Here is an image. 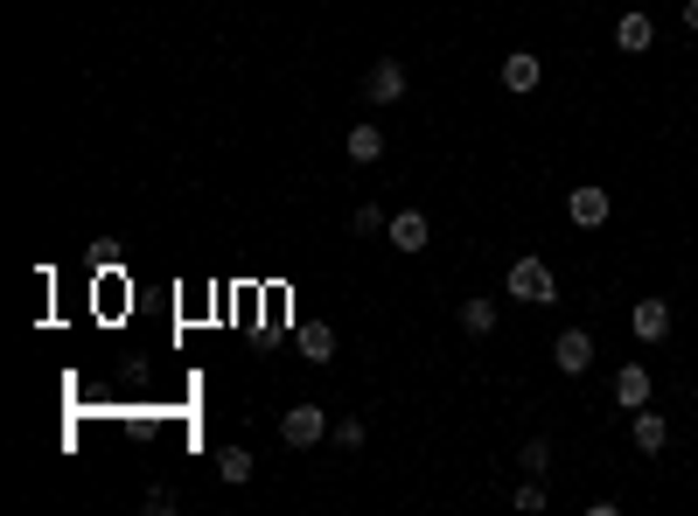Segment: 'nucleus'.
I'll return each instance as SVG.
<instances>
[{"mask_svg":"<svg viewBox=\"0 0 698 516\" xmlns=\"http://www.w3.org/2000/svg\"><path fill=\"white\" fill-rule=\"evenodd\" d=\"M503 294L524 300V308H552V300H559V273L538 252H524V259H511V273H503Z\"/></svg>","mask_w":698,"mask_h":516,"instance_id":"obj_1","label":"nucleus"},{"mask_svg":"<svg viewBox=\"0 0 698 516\" xmlns=\"http://www.w3.org/2000/svg\"><path fill=\"white\" fill-rule=\"evenodd\" d=\"M322 433H335L322 405H287L279 412V439H287V447H322Z\"/></svg>","mask_w":698,"mask_h":516,"instance_id":"obj_2","label":"nucleus"},{"mask_svg":"<svg viewBox=\"0 0 698 516\" xmlns=\"http://www.w3.org/2000/svg\"><path fill=\"white\" fill-rule=\"evenodd\" d=\"M552 370H559V377H587V370H594V335H587V329H559Z\"/></svg>","mask_w":698,"mask_h":516,"instance_id":"obj_3","label":"nucleus"},{"mask_svg":"<svg viewBox=\"0 0 698 516\" xmlns=\"http://www.w3.org/2000/svg\"><path fill=\"white\" fill-rule=\"evenodd\" d=\"M385 244H391V252H426V244H433V223H426V209H399V217H391L385 223Z\"/></svg>","mask_w":698,"mask_h":516,"instance_id":"obj_4","label":"nucleus"},{"mask_svg":"<svg viewBox=\"0 0 698 516\" xmlns=\"http://www.w3.org/2000/svg\"><path fill=\"white\" fill-rule=\"evenodd\" d=\"M364 99H370V105H399V99H405V64H399V56H377V64H370Z\"/></svg>","mask_w":698,"mask_h":516,"instance_id":"obj_5","label":"nucleus"},{"mask_svg":"<svg viewBox=\"0 0 698 516\" xmlns=\"http://www.w3.org/2000/svg\"><path fill=\"white\" fill-rule=\"evenodd\" d=\"M565 217H573L580 231H600V223L615 217V196L608 188H573V196H565Z\"/></svg>","mask_w":698,"mask_h":516,"instance_id":"obj_6","label":"nucleus"},{"mask_svg":"<svg viewBox=\"0 0 698 516\" xmlns=\"http://www.w3.org/2000/svg\"><path fill=\"white\" fill-rule=\"evenodd\" d=\"M615 405H621V412L656 405V385H650V370H643V363H621V370H615Z\"/></svg>","mask_w":698,"mask_h":516,"instance_id":"obj_7","label":"nucleus"},{"mask_svg":"<svg viewBox=\"0 0 698 516\" xmlns=\"http://www.w3.org/2000/svg\"><path fill=\"white\" fill-rule=\"evenodd\" d=\"M671 321H677V314H671V300H656V294L629 308V329H636V342H664V335H671Z\"/></svg>","mask_w":698,"mask_h":516,"instance_id":"obj_8","label":"nucleus"},{"mask_svg":"<svg viewBox=\"0 0 698 516\" xmlns=\"http://www.w3.org/2000/svg\"><path fill=\"white\" fill-rule=\"evenodd\" d=\"M629 439H636V447H643L650 461H656V454L671 447V418L656 412V405H643V412H629Z\"/></svg>","mask_w":698,"mask_h":516,"instance_id":"obj_9","label":"nucleus"},{"mask_svg":"<svg viewBox=\"0 0 698 516\" xmlns=\"http://www.w3.org/2000/svg\"><path fill=\"white\" fill-rule=\"evenodd\" d=\"M545 84V64L531 49H517V56H503V91H517V99H531V91Z\"/></svg>","mask_w":698,"mask_h":516,"instance_id":"obj_10","label":"nucleus"},{"mask_svg":"<svg viewBox=\"0 0 698 516\" xmlns=\"http://www.w3.org/2000/svg\"><path fill=\"white\" fill-rule=\"evenodd\" d=\"M615 43L629 49V56H643V49L656 43V22H650L643 8H629V14H621V22H615Z\"/></svg>","mask_w":698,"mask_h":516,"instance_id":"obj_11","label":"nucleus"},{"mask_svg":"<svg viewBox=\"0 0 698 516\" xmlns=\"http://www.w3.org/2000/svg\"><path fill=\"white\" fill-rule=\"evenodd\" d=\"M300 356H308V363H329L335 356V329H329V321H300Z\"/></svg>","mask_w":698,"mask_h":516,"instance_id":"obj_12","label":"nucleus"},{"mask_svg":"<svg viewBox=\"0 0 698 516\" xmlns=\"http://www.w3.org/2000/svg\"><path fill=\"white\" fill-rule=\"evenodd\" d=\"M343 147H350V161H356V168L385 161V133H377V126H350V140H343Z\"/></svg>","mask_w":698,"mask_h":516,"instance_id":"obj_13","label":"nucleus"},{"mask_svg":"<svg viewBox=\"0 0 698 516\" xmlns=\"http://www.w3.org/2000/svg\"><path fill=\"white\" fill-rule=\"evenodd\" d=\"M217 482H231V489H244V482H252V454H244V447H217Z\"/></svg>","mask_w":698,"mask_h":516,"instance_id":"obj_14","label":"nucleus"},{"mask_svg":"<svg viewBox=\"0 0 698 516\" xmlns=\"http://www.w3.org/2000/svg\"><path fill=\"white\" fill-rule=\"evenodd\" d=\"M461 329H468V335H496V300H489V294L461 300Z\"/></svg>","mask_w":698,"mask_h":516,"instance_id":"obj_15","label":"nucleus"},{"mask_svg":"<svg viewBox=\"0 0 698 516\" xmlns=\"http://www.w3.org/2000/svg\"><path fill=\"white\" fill-rule=\"evenodd\" d=\"M517 461H524V474H545V468H552V447H545V439H524Z\"/></svg>","mask_w":698,"mask_h":516,"instance_id":"obj_16","label":"nucleus"},{"mask_svg":"<svg viewBox=\"0 0 698 516\" xmlns=\"http://www.w3.org/2000/svg\"><path fill=\"white\" fill-rule=\"evenodd\" d=\"M517 509H545V474H524V489H517Z\"/></svg>","mask_w":698,"mask_h":516,"instance_id":"obj_17","label":"nucleus"},{"mask_svg":"<svg viewBox=\"0 0 698 516\" xmlns=\"http://www.w3.org/2000/svg\"><path fill=\"white\" fill-rule=\"evenodd\" d=\"M350 223H356V231H364V238H370V231H385V223H391V217H385V209H377V203H364V209H356V217H350Z\"/></svg>","mask_w":698,"mask_h":516,"instance_id":"obj_18","label":"nucleus"},{"mask_svg":"<svg viewBox=\"0 0 698 516\" xmlns=\"http://www.w3.org/2000/svg\"><path fill=\"white\" fill-rule=\"evenodd\" d=\"M335 447H364V418H335Z\"/></svg>","mask_w":698,"mask_h":516,"instance_id":"obj_19","label":"nucleus"},{"mask_svg":"<svg viewBox=\"0 0 698 516\" xmlns=\"http://www.w3.org/2000/svg\"><path fill=\"white\" fill-rule=\"evenodd\" d=\"M685 28H691V35H698V0H685Z\"/></svg>","mask_w":698,"mask_h":516,"instance_id":"obj_20","label":"nucleus"}]
</instances>
